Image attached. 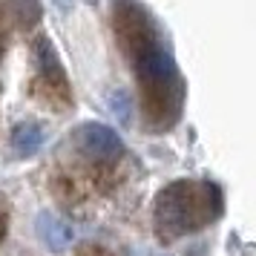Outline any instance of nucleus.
Instances as JSON below:
<instances>
[{"label": "nucleus", "mask_w": 256, "mask_h": 256, "mask_svg": "<svg viewBox=\"0 0 256 256\" xmlns=\"http://www.w3.org/2000/svg\"><path fill=\"white\" fill-rule=\"evenodd\" d=\"M112 29L138 84L141 112L147 127L156 132L170 130L182 118L187 86L158 20L138 0H116Z\"/></svg>", "instance_id": "f257e3e1"}, {"label": "nucleus", "mask_w": 256, "mask_h": 256, "mask_svg": "<svg viewBox=\"0 0 256 256\" xmlns=\"http://www.w3.org/2000/svg\"><path fill=\"white\" fill-rule=\"evenodd\" d=\"M222 190L213 182L178 178L156 196V233L162 242L202 230L222 216Z\"/></svg>", "instance_id": "f03ea898"}, {"label": "nucleus", "mask_w": 256, "mask_h": 256, "mask_svg": "<svg viewBox=\"0 0 256 256\" xmlns=\"http://www.w3.org/2000/svg\"><path fill=\"white\" fill-rule=\"evenodd\" d=\"M32 58H35V90L40 98L46 101L55 112H64L72 106V86L66 78V70L60 64L58 52L52 46L46 35H40L32 46Z\"/></svg>", "instance_id": "7ed1b4c3"}, {"label": "nucleus", "mask_w": 256, "mask_h": 256, "mask_svg": "<svg viewBox=\"0 0 256 256\" xmlns=\"http://www.w3.org/2000/svg\"><path fill=\"white\" fill-rule=\"evenodd\" d=\"M75 144L78 150L95 164H112L124 156V141L112 127L98 124V121H86L75 130Z\"/></svg>", "instance_id": "20e7f679"}, {"label": "nucleus", "mask_w": 256, "mask_h": 256, "mask_svg": "<svg viewBox=\"0 0 256 256\" xmlns=\"http://www.w3.org/2000/svg\"><path fill=\"white\" fill-rule=\"evenodd\" d=\"M35 228H38V236L44 239V244H46L49 250H55V254H64L72 244V239H75V230L64 219H58L55 213H49V210L38 213Z\"/></svg>", "instance_id": "39448f33"}, {"label": "nucleus", "mask_w": 256, "mask_h": 256, "mask_svg": "<svg viewBox=\"0 0 256 256\" xmlns=\"http://www.w3.org/2000/svg\"><path fill=\"white\" fill-rule=\"evenodd\" d=\"M9 144H12L14 156L29 158V156H35L46 144V127L40 121H20V124H14L12 136H9Z\"/></svg>", "instance_id": "423d86ee"}, {"label": "nucleus", "mask_w": 256, "mask_h": 256, "mask_svg": "<svg viewBox=\"0 0 256 256\" xmlns=\"http://www.w3.org/2000/svg\"><path fill=\"white\" fill-rule=\"evenodd\" d=\"M110 110H112V112L127 124V121H130V95L124 92V90L112 92V95H110Z\"/></svg>", "instance_id": "0eeeda50"}, {"label": "nucleus", "mask_w": 256, "mask_h": 256, "mask_svg": "<svg viewBox=\"0 0 256 256\" xmlns=\"http://www.w3.org/2000/svg\"><path fill=\"white\" fill-rule=\"evenodd\" d=\"M6 236V210H3V204H0V239Z\"/></svg>", "instance_id": "6e6552de"}, {"label": "nucleus", "mask_w": 256, "mask_h": 256, "mask_svg": "<svg viewBox=\"0 0 256 256\" xmlns=\"http://www.w3.org/2000/svg\"><path fill=\"white\" fill-rule=\"evenodd\" d=\"M81 256H110V254H106V250H92V248H90V250H84Z\"/></svg>", "instance_id": "1a4fd4ad"}]
</instances>
